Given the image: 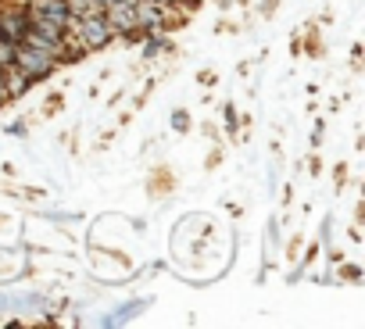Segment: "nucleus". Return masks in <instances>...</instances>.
<instances>
[{
  "label": "nucleus",
  "mask_w": 365,
  "mask_h": 329,
  "mask_svg": "<svg viewBox=\"0 0 365 329\" xmlns=\"http://www.w3.org/2000/svg\"><path fill=\"white\" fill-rule=\"evenodd\" d=\"M65 33H72L83 51H101V47H108L111 36H115V29H111V22L104 19V11H90V15H79V19L72 15L68 26H65Z\"/></svg>",
  "instance_id": "nucleus-1"
},
{
  "label": "nucleus",
  "mask_w": 365,
  "mask_h": 329,
  "mask_svg": "<svg viewBox=\"0 0 365 329\" xmlns=\"http://www.w3.org/2000/svg\"><path fill=\"white\" fill-rule=\"evenodd\" d=\"M54 58L47 54V51H36V47H29V43H19L15 47V68H22L33 83H40V79H47L51 72H54Z\"/></svg>",
  "instance_id": "nucleus-2"
},
{
  "label": "nucleus",
  "mask_w": 365,
  "mask_h": 329,
  "mask_svg": "<svg viewBox=\"0 0 365 329\" xmlns=\"http://www.w3.org/2000/svg\"><path fill=\"white\" fill-rule=\"evenodd\" d=\"M26 15L29 19H43V22H54V26H68L72 11L65 0H26Z\"/></svg>",
  "instance_id": "nucleus-3"
},
{
  "label": "nucleus",
  "mask_w": 365,
  "mask_h": 329,
  "mask_svg": "<svg viewBox=\"0 0 365 329\" xmlns=\"http://www.w3.org/2000/svg\"><path fill=\"white\" fill-rule=\"evenodd\" d=\"M26 29H29L26 4H22V8H0V40H8V43H22Z\"/></svg>",
  "instance_id": "nucleus-4"
},
{
  "label": "nucleus",
  "mask_w": 365,
  "mask_h": 329,
  "mask_svg": "<svg viewBox=\"0 0 365 329\" xmlns=\"http://www.w3.org/2000/svg\"><path fill=\"white\" fill-rule=\"evenodd\" d=\"M29 86H33V79L22 72V68H4V90H8V100L11 97H22V93H29Z\"/></svg>",
  "instance_id": "nucleus-5"
},
{
  "label": "nucleus",
  "mask_w": 365,
  "mask_h": 329,
  "mask_svg": "<svg viewBox=\"0 0 365 329\" xmlns=\"http://www.w3.org/2000/svg\"><path fill=\"white\" fill-rule=\"evenodd\" d=\"M143 308H147V301H136V304H125V308H118V315H115V318H108L104 325H118V322H129V318H133V315H140Z\"/></svg>",
  "instance_id": "nucleus-6"
},
{
  "label": "nucleus",
  "mask_w": 365,
  "mask_h": 329,
  "mask_svg": "<svg viewBox=\"0 0 365 329\" xmlns=\"http://www.w3.org/2000/svg\"><path fill=\"white\" fill-rule=\"evenodd\" d=\"M15 47H19V43L0 40V68H11V65H15Z\"/></svg>",
  "instance_id": "nucleus-7"
},
{
  "label": "nucleus",
  "mask_w": 365,
  "mask_h": 329,
  "mask_svg": "<svg viewBox=\"0 0 365 329\" xmlns=\"http://www.w3.org/2000/svg\"><path fill=\"white\" fill-rule=\"evenodd\" d=\"M172 125H175L179 132H182V129H187V125H190V118H187V111H175V118H172Z\"/></svg>",
  "instance_id": "nucleus-8"
},
{
  "label": "nucleus",
  "mask_w": 365,
  "mask_h": 329,
  "mask_svg": "<svg viewBox=\"0 0 365 329\" xmlns=\"http://www.w3.org/2000/svg\"><path fill=\"white\" fill-rule=\"evenodd\" d=\"M161 47H168V43H165V40H154V43H147V51H143V54H147V58H154Z\"/></svg>",
  "instance_id": "nucleus-9"
},
{
  "label": "nucleus",
  "mask_w": 365,
  "mask_h": 329,
  "mask_svg": "<svg viewBox=\"0 0 365 329\" xmlns=\"http://www.w3.org/2000/svg\"><path fill=\"white\" fill-rule=\"evenodd\" d=\"M150 4H165L168 8V4H175V0H150Z\"/></svg>",
  "instance_id": "nucleus-10"
},
{
  "label": "nucleus",
  "mask_w": 365,
  "mask_h": 329,
  "mask_svg": "<svg viewBox=\"0 0 365 329\" xmlns=\"http://www.w3.org/2000/svg\"><path fill=\"white\" fill-rule=\"evenodd\" d=\"M0 104H4V100H0Z\"/></svg>",
  "instance_id": "nucleus-11"
}]
</instances>
